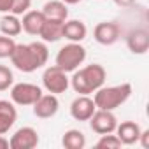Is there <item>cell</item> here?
Instances as JSON below:
<instances>
[{
	"label": "cell",
	"mask_w": 149,
	"mask_h": 149,
	"mask_svg": "<svg viewBox=\"0 0 149 149\" xmlns=\"http://www.w3.org/2000/svg\"><path fill=\"white\" fill-rule=\"evenodd\" d=\"M49 60V49L46 46V42H30V44H16L13 54H11V61L13 65L25 72V74H32L37 68L44 67Z\"/></svg>",
	"instance_id": "1"
},
{
	"label": "cell",
	"mask_w": 149,
	"mask_h": 149,
	"mask_svg": "<svg viewBox=\"0 0 149 149\" xmlns=\"http://www.w3.org/2000/svg\"><path fill=\"white\" fill-rule=\"evenodd\" d=\"M105 79H107L105 68L100 63H91L83 68L74 70L70 77V86L79 95H90V93H95L98 88H102Z\"/></svg>",
	"instance_id": "2"
},
{
	"label": "cell",
	"mask_w": 149,
	"mask_h": 149,
	"mask_svg": "<svg viewBox=\"0 0 149 149\" xmlns=\"http://www.w3.org/2000/svg\"><path fill=\"white\" fill-rule=\"evenodd\" d=\"M130 97H132V84L130 83H121V84H116V86L98 88L93 95V102H95L97 109L116 111Z\"/></svg>",
	"instance_id": "3"
},
{
	"label": "cell",
	"mask_w": 149,
	"mask_h": 149,
	"mask_svg": "<svg viewBox=\"0 0 149 149\" xmlns=\"http://www.w3.org/2000/svg\"><path fill=\"white\" fill-rule=\"evenodd\" d=\"M84 60H86V47L81 42H68L56 53L54 65L68 74L77 70L84 63Z\"/></svg>",
	"instance_id": "4"
},
{
	"label": "cell",
	"mask_w": 149,
	"mask_h": 149,
	"mask_svg": "<svg viewBox=\"0 0 149 149\" xmlns=\"http://www.w3.org/2000/svg\"><path fill=\"white\" fill-rule=\"evenodd\" d=\"M42 86L47 90V93H53V95H60V93H65L70 86V79L67 76V72H63L60 67L56 65H51L44 70L42 74Z\"/></svg>",
	"instance_id": "5"
},
{
	"label": "cell",
	"mask_w": 149,
	"mask_h": 149,
	"mask_svg": "<svg viewBox=\"0 0 149 149\" xmlns=\"http://www.w3.org/2000/svg\"><path fill=\"white\" fill-rule=\"evenodd\" d=\"M42 95V88L32 83H18L11 86V102L16 105H33Z\"/></svg>",
	"instance_id": "6"
},
{
	"label": "cell",
	"mask_w": 149,
	"mask_h": 149,
	"mask_svg": "<svg viewBox=\"0 0 149 149\" xmlns=\"http://www.w3.org/2000/svg\"><path fill=\"white\" fill-rule=\"evenodd\" d=\"M90 126L95 133L98 135H105V133H114L116 126H118V118L114 116V111H104V109H97L93 112V116L88 119Z\"/></svg>",
	"instance_id": "7"
},
{
	"label": "cell",
	"mask_w": 149,
	"mask_h": 149,
	"mask_svg": "<svg viewBox=\"0 0 149 149\" xmlns=\"http://www.w3.org/2000/svg\"><path fill=\"white\" fill-rule=\"evenodd\" d=\"M121 28L116 21H102L93 28V39L102 46H112L119 40Z\"/></svg>",
	"instance_id": "8"
},
{
	"label": "cell",
	"mask_w": 149,
	"mask_h": 149,
	"mask_svg": "<svg viewBox=\"0 0 149 149\" xmlns=\"http://www.w3.org/2000/svg\"><path fill=\"white\" fill-rule=\"evenodd\" d=\"M39 146V133L32 126H23L14 132V135L9 139L11 149H33Z\"/></svg>",
	"instance_id": "9"
},
{
	"label": "cell",
	"mask_w": 149,
	"mask_h": 149,
	"mask_svg": "<svg viewBox=\"0 0 149 149\" xmlns=\"http://www.w3.org/2000/svg\"><path fill=\"white\" fill-rule=\"evenodd\" d=\"M95 111H97V105L93 98H90L88 95H79L70 104V116L76 121H88Z\"/></svg>",
	"instance_id": "10"
},
{
	"label": "cell",
	"mask_w": 149,
	"mask_h": 149,
	"mask_svg": "<svg viewBox=\"0 0 149 149\" xmlns=\"http://www.w3.org/2000/svg\"><path fill=\"white\" fill-rule=\"evenodd\" d=\"M33 107V114L40 119H49L53 116H56L58 109H60V102H58V97L49 93V95H40V98L32 105Z\"/></svg>",
	"instance_id": "11"
},
{
	"label": "cell",
	"mask_w": 149,
	"mask_h": 149,
	"mask_svg": "<svg viewBox=\"0 0 149 149\" xmlns=\"http://www.w3.org/2000/svg\"><path fill=\"white\" fill-rule=\"evenodd\" d=\"M140 125L135 123V121H123V123H118L114 133L118 135V139L121 140L123 146H132V144H137L139 142V137H140Z\"/></svg>",
	"instance_id": "12"
},
{
	"label": "cell",
	"mask_w": 149,
	"mask_h": 149,
	"mask_svg": "<svg viewBox=\"0 0 149 149\" xmlns=\"http://www.w3.org/2000/svg\"><path fill=\"white\" fill-rule=\"evenodd\" d=\"M88 35V28L81 19H65L63 21V39L68 42H83Z\"/></svg>",
	"instance_id": "13"
},
{
	"label": "cell",
	"mask_w": 149,
	"mask_h": 149,
	"mask_svg": "<svg viewBox=\"0 0 149 149\" xmlns=\"http://www.w3.org/2000/svg\"><path fill=\"white\" fill-rule=\"evenodd\" d=\"M18 111L13 102L0 100V135H6L16 123Z\"/></svg>",
	"instance_id": "14"
},
{
	"label": "cell",
	"mask_w": 149,
	"mask_h": 149,
	"mask_svg": "<svg viewBox=\"0 0 149 149\" xmlns=\"http://www.w3.org/2000/svg\"><path fill=\"white\" fill-rule=\"evenodd\" d=\"M44 21H46V16L42 14V11H26L23 14V19H21V28L28 35L39 37Z\"/></svg>",
	"instance_id": "15"
},
{
	"label": "cell",
	"mask_w": 149,
	"mask_h": 149,
	"mask_svg": "<svg viewBox=\"0 0 149 149\" xmlns=\"http://www.w3.org/2000/svg\"><path fill=\"white\" fill-rule=\"evenodd\" d=\"M126 46L133 54H144L149 49V32L147 30H133L126 37Z\"/></svg>",
	"instance_id": "16"
},
{
	"label": "cell",
	"mask_w": 149,
	"mask_h": 149,
	"mask_svg": "<svg viewBox=\"0 0 149 149\" xmlns=\"http://www.w3.org/2000/svg\"><path fill=\"white\" fill-rule=\"evenodd\" d=\"M42 14L46 16V19L65 21V19H68V7L61 0H49L42 7Z\"/></svg>",
	"instance_id": "17"
},
{
	"label": "cell",
	"mask_w": 149,
	"mask_h": 149,
	"mask_svg": "<svg viewBox=\"0 0 149 149\" xmlns=\"http://www.w3.org/2000/svg\"><path fill=\"white\" fill-rule=\"evenodd\" d=\"M39 37L44 42H58L60 39H63V21H56V19H46Z\"/></svg>",
	"instance_id": "18"
},
{
	"label": "cell",
	"mask_w": 149,
	"mask_h": 149,
	"mask_svg": "<svg viewBox=\"0 0 149 149\" xmlns=\"http://www.w3.org/2000/svg\"><path fill=\"white\" fill-rule=\"evenodd\" d=\"M23 32L21 28V19L11 13L4 14L0 18V33L2 35H7V37H18L19 33Z\"/></svg>",
	"instance_id": "19"
},
{
	"label": "cell",
	"mask_w": 149,
	"mask_h": 149,
	"mask_svg": "<svg viewBox=\"0 0 149 149\" xmlns=\"http://www.w3.org/2000/svg\"><path fill=\"white\" fill-rule=\"evenodd\" d=\"M61 146L65 149H83L86 146V135L81 130H67L61 137Z\"/></svg>",
	"instance_id": "20"
},
{
	"label": "cell",
	"mask_w": 149,
	"mask_h": 149,
	"mask_svg": "<svg viewBox=\"0 0 149 149\" xmlns=\"http://www.w3.org/2000/svg\"><path fill=\"white\" fill-rule=\"evenodd\" d=\"M95 146L98 149H118L123 144H121V140L118 139L116 133H105V135H100V139L97 140Z\"/></svg>",
	"instance_id": "21"
},
{
	"label": "cell",
	"mask_w": 149,
	"mask_h": 149,
	"mask_svg": "<svg viewBox=\"0 0 149 149\" xmlns=\"http://www.w3.org/2000/svg\"><path fill=\"white\" fill-rule=\"evenodd\" d=\"M14 47H16L14 37L0 35V60H4V58H11V54H13Z\"/></svg>",
	"instance_id": "22"
},
{
	"label": "cell",
	"mask_w": 149,
	"mask_h": 149,
	"mask_svg": "<svg viewBox=\"0 0 149 149\" xmlns=\"http://www.w3.org/2000/svg\"><path fill=\"white\" fill-rule=\"evenodd\" d=\"M14 84L13 70L6 65H0V91H7Z\"/></svg>",
	"instance_id": "23"
},
{
	"label": "cell",
	"mask_w": 149,
	"mask_h": 149,
	"mask_svg": "<svg viewBox=\"0 0 149 149\" xmlns=\"http://www.w3.org/2000/svg\"><path fill=\"white\" fill-rule=\"evenodd\" d=\"M30 6H32V0H13L11 14H14V16H23L26 11H30Z\"/></svg>",
	"instance_id": "24"
},
{
	"label": "cell",
	"mask_w": 149,
	"mask_h": 149,
	"mask_svg": "<svg viewBox=\"0 0 149 149\" xmlns=\"http://www.w3.org/2000/svg\"><path fill=\"white\" fill-rule=\"evenodd\" d=\"M11 9H13V0H0V13L7 14L11 13Z\"/></svg>",
	"instance_id": "25"
},
{
	"label": "cell",
	"mask_w": 149,
	"mask_h": 149,
	"mask_svg": "<svg viewBox=\"0 0 149 149\" xmlns=\"http://www.w3.org/2000/svg\"><path fill=\"white\" fill-rule=\"evenodd\" d=\"M139 142H140L142 147H149V130H142V132H140Z\"/></svg>",
	"instance_id": "26"
},
{
	"label": "cell",
	"mask_w": 149,
	"mask_h": 149,
	"mask_svg": "<svg viewBox=\"0 0 149 149\" xmlns=\"http://www.w3.org/2000/svg\"><path fill=\"white\" fill-rule=\"evenodd\" d=\"M112 2L116 6H119V7H130V6L135 4V0H112Z\"/></svg>",
	"instance_id": "27"
},
{
	"label": "cell",
	"mask_w": 149,
	"mask_h": 149,
	"mask_svg": "<svg viewBox=\"0 0 149 149\" xmlns=\"http://www.w3.org/2000/svg\"><path fill=\"white\" fill-rule=\"evenodd\" d=\"M0 149H9V139L0 135Z\"/></svg>",
	"instance_id": "28"
},
{
	"label": "cell",
	"mask_w": 149,
	"mask_h": 149,
	"mask_svg": "<svg viewBox=\"0 0 149 149\" xmlns=\"http://www.w3.org/2000/svg\"><path fill=\"white\" fill-rule=\"evenodd\" d=\"M61 2H65L67 6H76V4H79L81 0H61Z\"/></svg>",
	"instance_id": "29"
}]
</instances>
